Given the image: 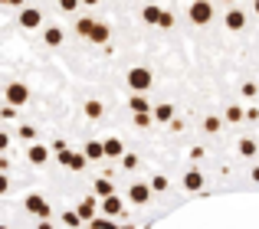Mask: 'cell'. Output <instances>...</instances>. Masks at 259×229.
<instances>
[{"instance_id": "cb8c5ba5", "label": "cell", "mask_w": 259, "mask_h": 229, "mask_svg": "<svg viewBox=\"0 0 259 229\" xmlns=\"http://www.w3.org/2000/svg\"><path fill=\"white\" fill-rule=\"evenodd\" d=\"M148 184H151V190H154V193H164L167 187H171V180H167V174H154Z\"/></svg>"}, {"instance_id": "83f0119b", "label": "cell", "mask_w": 259, "mask_h": 229, "mask_svg": "<svg viewBox=\"0 0 259 229\" xmlns=\"http://www.w3.org/2000/svg\"><path fill=\"white\" fill-rule=\"evenodd\" d=\"M151 118H154V115H135V125L145 128V125H151Z\"/></svg>"}, {"instance_id": "4fadbf2b", "label": "cell", "mask_w": 259, "mask_h": 229, "mask_svg": "<svg viewBox=\"0 0 259 229\" xmlns=\"http://www.w3.org/2000/svg\"><path fill=\"white\" fill-rule=\"evenodd\" d=\"M92 190H95V197H99V200H108V197H115V184H112L108 177H99V180L92 184Z\"/></svg>"}, {"instance_id": "44dd1931", "label": "cell", "mask_w": 259, "mask_h": 229, "mask_svg": "<svg viewBox=\"0 0 259 229\" xmlns=\"http://www.w3.org/2000/svg\"><path fill=\"white\" fill-rule=\"evenodd\" d=\"M82 154H85L89 160H102V157H105V144H102V141H89Z\"/></svg>"}, {"instance_id": "ba28073f", "label": "cell", "mask_w": 259, "mask_h": 229, "mask_svg": "<svg viewBox=\"0 0 259 229\" xmlns=\"http://www.w3.org/2000/svg\"><path fill=\"white\" fill-rule=\"evenodd\" d=\"M23 206H26V210H30V213H36V216H39V219H46V216H53V210H50V203H46V200H43V197H26V200H23Z\"/></svg>"}, {"instance_id": "5bb4252c", "label": "cell", "mask_w": 259, "mask_h": 229, "mask_svg": "<svg viewBox=\"0 0 259 229\" xmlns=\"http://www.w3.org/2000/svg\"><path fill=\"white\" fill-rule=\"evenodd\" d=\"M154 121H158V125H167V121H171V125H174V105L171 102L154 105Z\"/></svg>"}, {"instance_id": "3957f363", "label": "cell", "mask_w": 259, "mask_h": 229, "mask_svg": "<svg viewBox=\"0 0 259 229\" xmlns=\"http://www.w3.org/2000/svg\"><path fill=\"white\" fill-rule=\"evenodd\" d=\"M187 17H190V23H197V26H207L210 20L217 17V7L213 4H190V10H187Z\"/></svg>"}, {"instance_id": "4dcf8cb0", "label": "cell", "mask_w": 259, "mask_h": 229, "mask_svg": "<svg viewBox=\"0 0 259 229\" xmlns=\"http://www.w3.org/2000/svg\"><path fill=\"white\" fill-rule=\"evenodd\" d=\"M7 147H10V134L4 131V134H0V151H7Z\"/></svg>"}, {"instance_id": "d4e9b609", "label": "cell", "mask_w": 259, "mask_h": 229, "mask_svg": "<svg viewBox=\"0 0 259 229\" xmlns=\"http://www.w3.org/2000/svg\"><path fill=\"white\" fill-rule=\"evenodd\" d=\"M108 36H112V30H108V23H99L95 26V33H92V43H108Z\"/></svg>"}, {"instance_id": "7402d4cb", "label": "cell", "mask_w": 259, "mask_h": 229, "mask_svg": "<svg viewBox=\"0 0 259 229\" xmlns=\"http://www.w3.org/2000/svg\"><path fill=\"white\" fill-rule=\"evenodd\" d=\"M105 157H118V160L125 157V147H121L118 138H108V141H105Z\"/></svg>"}, {"instance_id": "d590c367", "label": "cell", "mask_w": 259, "mask_h": 229, "mask_svg": "<svg viewBox=\"0 0 259 229\" xmlns=\"http://www.w3.org/2000/svg\"><path fill=\"white\" fill-rule=\"evenodd\" d=\"M39 229H53V226H50V223H39Z\"/></svg>"}, {"instance_id": "7c38bea8", "label": "cell", "mask_w": 259, "mask_h": 229, "mask_svg": "<svg viewBox=\"0 0 259 229\" xmlns=\"http://www.w3.org/2000/svg\"><path fill=\"white\" fill-rule=\"evenodd\" d=\"M59 160H63L69 170H85V164H89V157L85 154H69V151H63L59 154Z\"/></svg>"}, {"instance_id": "e575fe53", "label": "cell", "mask_w": 259, "mask_h": 229, "mask_svg": "<svg viewBox=\"0 0 259 229\" xmlns=\"http://www.w3.org/2000/svg\"><path fill=\"white\" fill-rule=\"evenodd\" d=\"M253 13H256V17H259V0H256V4H253Z\"/></svg>"}, {"instance_id": "e0dca14e", "label": "cell", "mask_w": 259, "mask_h": 229, "mask_svg": "<svg viewBox=\"0 0 259 229\" xmlns=\"http://www.w3.org/2000/svg\"><path fill=\"white\" fill-rule=\"evenodd\" d=\"M95 26H99V23H95L92 17H79V20H76V33H79V36H85V39H92Z\"/></svg>"}, {"instance_id": "8fae6325", "label": "cell", "mask_w": 259, "mask_h": 229, "mask_svg": "<svg viewBox=\"0 0 259 229\" xmlns=\"http://www.w3.org/2000/svg\"><path fill=\"white\" fill-rule=\"evenodd\" d=\"M128 108H132V115H154V105L145 95H132L128 98Z\"/></svg>"}, {"instance_id": "30bf717a", "label": "cell", "mask_w": 259, "mask_h": 229, "mask_svg": "<svg viewBox=\"0 0 259 229\" xmlns=\"http://www.w3.org/2000/svg\"><path fill=\"white\" fill-rule=\"evenodd\" d=\"M63 39H66L63 26L53 23V26H46V30H43V43H46V46H53V49H56V46H63Z\"/></svg>"}, {"instance_id": "277c9868", "label": "cell", "mask_w": 259, "mask_h": 229, "mask_svg": "<svg viewBox=\"0 0 259 229\" xmlns=\"http://www.w3.org/2000/svg\"><path fill=\"white\" fill-rule=\"evenodd\" d=\"M151 184H141V180H138V184H132V187H128V203H132V206H145V203H151Z\"/></svg>"}, {"instance_id": "8992f818", "label": "cell", "mask_w": 259, "mask_h": 229, "mask_svg": "<svg viewBox=\"0 0 259 229\" xmlns=\"http://www.w3.org/2000/svg\"><path fill=\"white\" fill-rule=\"evenodd\" d=\"M20 26H23V30H36V26H43V13H39L36 7H23V10H20Z\"/></svg>"}, {"instance_id": "4316f807", "label": "cell", "mask_w": 259, "mask_h": 229, "mask_svg": "<svg viewBox=\"0 0 259 229\" xmlns=\"http://www.w3.org/2000/svg\"><path fill=\"white\" fill-rule=\"evenodd\" d=\"M17 134H20L23 141H33V138H36V128H33V125H20V128H17Z\"/></svg>"}, {"instance_id": "2e32d148", "label": "cell", "mask_w": 259, "mask_h": 229, "mask_svg": "<svg viewBox=\"0 0 259 229\" xmlns=\"http://www.w3.org/2000/svg\"><path fill=\"white\" fill-rule=\"evenodd\" d=\"M102 213H105V216H121V210H125V203H121L118 197H108V200H102Z\"/></svg>"}, {"instance_id": "ac0fdd59", "label": "cell", "mask_w": 259, "mask_h": 229, "mask_svg": "<svg viewBox=\"0 0 259 229\" xmlns=\"http://www.w3.org/2000/svg\"><path fill=\"white\" fill-rule=\"evenodd\" d=\"M256 151L259 147H256L253 138H240L236 141V154H240V157H256Z\"/></svg>"}, {"instance_id": "ffe728a7", "label": "cell", "mask_w": 259, "mask_h": 229, "mask_svg": "<svg viewBox=\"0 0 259 229\" xmlns=\"http://www.w3.org/2000/svg\"><path fill=\"white\" fill-rule=\"evenodd\" d=\"M141 20H145V23H161V20H164V10L154 7V4H148L145 10H141Z\"/></svg>"}, {"instance_id": "9c48e42d", "label": "cell", "mask_w": 259, "mask_h": 229, "mask_svg": "<svg viewBox=\"0 0 259 229\" xmlns=\"http://www.w3.org/2000/svg\"><path fill=\"white\" fill-rule=\"evenodd\" d=\"M26 160H30L33 167H43L46 160H50V147H43V144H30V151H26Z\"/></svg>"}, {"instance_id": "1f68e13d", "label": "cell", "mask_w": 259, "mask_h": 229, "mask_svg": "<svg viewBox=\"0 0 259 229\" xmlns=\"http://www.w3.org/2000/svg\"><path fill=\"white\" fill-rule=\"evenodd\" d=\"M161 26H164V30H171V26H174V17H171V13H164V20H161Z\"/></svg>"}, {"instance_id": "836d02e7", "label": "cell", "mask_w": 259, "mask_h": 229, "mask_svg": "<svg viewBox=\"0 0 259 229\" xmlns=\"http://www.w3.org/2000/svg\"><path fill=\"white\" fill-rule=\"evenodd\" d=\"M249 177H253V180H256V184H259V164L253 167V170H249Z\"/></svg>"}, {"instance_id": "7a4b0ae2", "label": "cell", "mask_w": 259, "mask_h": 229, "mask_svg": "<svg viewBox=\"0 0 259 229\" xmlns=\"http://www.w3.org/2000/svg\"><path fill=\"white\" fill-rule=\"evenodd\" d=\"M4 98H7V105H10V108H20V105L30 102V89H26V82H7Z\"/></svg>"}, {"instance_id": "d6986e66", "label": "cell", "mask_w": 259, "mask_h": 229, "mask_svg": "<svg viewBox=\"0 0 259 229\" xmlns=\"http://www.w3.org/2000/svg\"><path fill=\"white\" fill-rule=\"evenodd\" d=\"M243 118H246L243 105H227V108H223V121H230V125H240Z\"/></svg>"}, {"instance_id": "52a82bcc", "label": "cell", "mask_w": 259, "mask_h": 229, "mask_svg": "<svg viewBox=\"0 0 259 229\" xmlns=\"http://www.w3.org/2000/svg\"><path fill=\"white\" fill-rule=\"evenodd\" d=\"M203 174L200 170H184V177H181V187L184 190H190V193H197V190H203Z\"/></svg>"}, {"instance_id": "d6a6232c", "label": "cell", "mask_w": 259, "mask_h": 229, "mask_svg": "<svg viewBox=\"0 0 259 229\" xmlns=\"http://www.w3.org/2000/svg\"><path fill=\"white\" fill-rule=\"evenodd\" d=\"M4 118L13 121V118H17V108H10V105H7V108H4Z\"/></svg>"}, {"instance_id": "603a6c76", "label": "cell", "mask_w": 259, "mask_h": 229, "mask_svg": "<svg viewBox=\"0 0 259 229\" xmlns=\"http://www.w3.org/2000/svg\"><path fill=\"white\" fill-rule=\"evenodd\" d=\"M223 128V118H217V115H203V131L207 134H220Z\"/></svg>"}, {"instance_id": "484cf974", "label": "cell", "mask_w": 259, "mask_h": 229, "mask_svg": "<svg viewBox=\"0 0 259 229\" xmlns=\"http://www.w3.org/2000/svg\"><path fill=\"white\" fill-rule=\"evenodd\" d=\"M138 164H141L138 154H125V157H121V167H125V170H138Z\"/></svg>"}, {"instance_id": "f1b7e54d", "label": "cell", "mask_w": 259, "mask_h": 229, "mask_svg": "<svg viewBox=\"0 0 259 229\" xmlns=\"http://www.w3.org/2000/svg\"><path fill=\"white\" fill-rule=\"evenodd\" d=\"M59 10H66V13H72V10H76V0H63V4H59Z\"/></svg>"}, {"instance_id": "9a60e30c", "label": "cell", "mask_w": 259, "mask_h": 229, "mask_svg": "<svg viewBox=\"0 0 259 229\" xmlns=\"http://www.w3.org/2000/svg\"><path fill=\"white\" fill-rule=\"evenodd\" d=\"M82 111H85V118H89V121H99L102 115H105V105H102L99 98H89V102L82 105Z\"/></svg>"}, {"instance_id": "5b68a950", "label": "cell", "mask_w": 259, "mask_h": 229, "mask_svg": "<svg viewBox=\"0 0 259 229\" xmlns=\"http://www.w3.org/2000/svg\"><path fill=\"white\" fill-rule=\"evenodd\" d=\"M223 26H227V30H233V33L246 30V13H243L240 7H230V10L223 13Z\"/></svg>"}, {"instance_id": "6da1fadb", "label": "cell", "mask_w": 259, "mask_h": 229, "mask_svg": "<svg viewBox=\"0 0 259 229\" xmlns=\"http://www.w3.org/2000/svg\"><path fill=\"white\" fill-rule=\"evenodd\" d=\"M125 82H128V89H132V95H145L154 85V72L148 69V66H132V69L125 72Z\"/></svg>"}, {"instance_id": "f546056e", "label": "cell", "mask_w": 259, "mask_h": 229, "mask_svg": "<svg viewBox=\"0 0 259 229\" xmlns=\"http://www.w3.org/2000/svg\"><path fill=\"white\" fill-rule=\"evenodd\" d=\"M0 193H10V177H7V174L0 177Z\"/></svg>"}]
</instances>
